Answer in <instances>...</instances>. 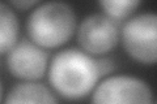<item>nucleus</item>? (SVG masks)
I'll return each instance as SVG.
<instances>
[{
    "label": "nucleus",
    "instance_id": "obj_4",
    "mask_svg": "<svg viewBox=\"0 0 157 104\" xmlns=\"http://www.w3.org/2000/svg\"><path fill=\"white\" fill-rule=\"evenodd\" d=\"M123 43L128 55L143 64L156 63L157 17L155 13H143L132 17L123 27Z\"/></svg>",
    "mask_w": 157,
    "mask_h": 104
},
{
    "label": "nucleus",
    "instance_id": "obj_3",
    "mask_svg": "<svg viewBox=\"0 0 157 104\" xmlns=\"http://www.w3.org/2000/svg\"><path fill=\"white\" fill-rule=\"evenodd\" d=\"M151 87L132 76H113L96 87L92 104H152Z\"/></svg>",
    "mask_w": 157,
    "mask_h": 104
},
{
    "label": "nucleus",
    "instance_id": "obj_10",
    "mask_svg": "<svg viewBox=\"0 0 157 104\" xmlns=\"http://www.w3.org/2000/svg\"><path fill=\"white\" fill-rule=\"evenodd\" d=\"M97 63V69H98V74L100 77L105 76V74H109L114 70V63H113L111 59H100V60H96Z\"/></svg>",
    "mask_w": 157,
    "mask_h": 104
},
{
    "label": "nucleus",
    "instance_id": "obj_5",
    "mask_svg": "<svg viewBox=\"0 0 157 104\" xmlns=\"http://www.w3.org/2000/svg\"><path fill=\"white\" fill-rule=\"evenodd\" d=\"M77 39L86 52L101 55L115 47L118 29L111 18L102 14H90L78 26Z\"/></svg>",
    "mask_w": 157,
    "mask_h": 104
},
{
    "label": "nucleus",
    "instance_id": "obj_7",
    "mask_svg": "<svg viewBox=\"0 0 157 104\" xmlns=\"http://www.w3.org/2000/svg\"><path fill=\"white\" fill-rule=\"evenodd\" d=\"M4 104H58V102L46 86L25 82L12 88Z\"/></svg>",
    "mask_w": 157,
    "mask_h": 104
},
{
    "label": "nucleus",
    "instance_id": "obj_1",
    "mask_svg": "<svg viewBox=\"0 0 157 104\" xmlns=\"http://www.w3.org/2000/svg\"><path fill=\"white\" fill-rule=\"evenodd\" d=\"M100 78L96 60L78 49H64L52 59L48 80L60 95L80 99L88 95Z\"/></svg>",
    "mask_w": 157,
    "mask_h": 104
},
{
    "label": "nucleus",
    "instance_id": "obj_11",
    "mask_svg": "<svg viewBox=\"0 0 157 104\" xmlns=\"http://www.w3.org/2000/svg\"><path fill=\"white\" fill-rule=\"evenodd\" d=\"M37 4V2H32V0H26V2H11V5L16 7V8H20V9H26V8H32Z\"/></svg>",
    "mask_w": 157,
    "mask_h": 104
},
{
    "label": "nucleus",
    "instance_id": "obj_9",
    "mask_svg": "<svg viewBox=\"0 0 157 104\" xmlns=\"http://www.w3.org/2000/svg\"><path fill=\"white\" fill-rule=\"evenodd\" d=\"M102 9L109 14V18L122 20L128 17L140 5V2L135 0H113V2H100Z\"/></svg>",
    "mask_w": 157,
    "mask_h": 104
},
{
    "label": "nucleus",
    "instance_id": "obj_2",
    "mask_svg": "<svg viewBox=\"0 0 157 104\" xmlns=\"http://www.w3.org/2000/svg\"><path fill=\"white\" fill-rule=\"evenodd\" d=\"M76 26L73 9L63 2H47L33 9L28 18V34L38 47L54 48L68 42Z\"/></svg>",
    "mask_w": 157,
    "mask_h": 104
},
{
    "label": "nucleus",
    "instance_id": "obj_6",
    "mask_svg": "<svg viewBox=\"0 0 157 104\" xmlns=\"http://www.w3.org/2000/svg\"><path fill=\"white\" fill-rule=\"evenodd\" d=\"M7 64L14 77L28 81L39 80L46 72L47 53L37 44L22 41L8 52Z\"/></svg>",
    "mask_w": 157,
    "mask_h": 104
},
{
    "label": "nucleus",
    "instance_id": "obj_8",
    "mask_svg": "<svg viewBox=\"0 0 157 104\" xmlns=\"http://www.w3.org/2000/svg\"><path fill=\"white\" fill-rule=\"evenodd\" d=\"M18 38V20L11 7L0 3V55L9 52Z\"/></svg>",
    "mask_w": 157,
    "mask_h": 104
},
{
    "label": "nucleus",
    "instance_id": "obj_12",
    "mask_svg": "<svg viewBox=\"0 0 157 104\" xmlns=\"http://www.w3.org/2000/svg\"><path fill=\"white\" fill-rule=\"evenodd\" d=\"M0 100H2V83H0Z\"/></svg>",
    "mask_w": 157,
    "mask_h": 104
}]
</instances>
